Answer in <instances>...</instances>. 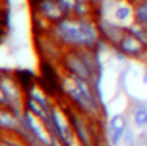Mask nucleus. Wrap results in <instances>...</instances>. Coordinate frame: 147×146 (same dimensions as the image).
<instances>
[{"label":"nucleus","mask_w":147,"mask_h":146,"mask_svg":"<svg viewBox=\"0 0 147 146\" xmlns=\"http://www.w3.org/2000/svg\"><path fill=\"white\" fill-rule=\"evenodd\" d=\"M62 94L67 102L74 106L79 113H82L90 121H96L100 117H108V106L101 103L95 87L90 81L63 73L62 75Z\"/></svg>","instance_id":"1"},{"label":"nucleus","mask_w":147,"mask_h":146,"mask_svg":"<svg viewBox=\"0 0 147 146\" xmlns=\"http://www.w3.org/2000/svg\"><path fill=\"white\" fill-rule=\"evenodd\" d=\"M51 37L60 44L63 49H81V32L78 18H62L51 27Z\"/></svg>","instance_id":"3"},{"label":"nucleus","mask_w":147,"mask_h":146,"mask_svg":"<svg viewBox=\"0 0 147 146\" xmlns=\"http://www.w3.org/2000/svg\"><path fill=\"white\" fill-rule=\"evenodd\" d=\"M90 2H92V3H93V6H95V8H96V6H98L100 3L103 2V0H90Z\"/></svg>","instance_id":"21"},{"label":"nucleus","mask_w":147,"mask_h":146,"mask_svg":"<svg viewBox=\"0 0 147 146\" xmlns=\"http://www.w3.org/2000/svg\"><path fill=\"white\" fill-rule=\"evenodd\" d=\"M141 81H142V84H144V86H147V65L144 67V70H142V76H141Z\"/></svg>","instance_id":"19"},{"label":"nucleus","mask_w":147,"mask_h":146,"mask_svg":"<svg viewBox=\"0 0 147 146\" xmlns=\"http://www.w3.org/2000/svg\"><path fill=\"white\" fill-rule=\"evenodd\" d=\"M14 76H16V79L19 81V84L22 86L24 92H27L33 84H36V78H38V76H35L30 70H27V68L14 70Z\"/></svg>","instance_id":"13"},{"label":"nucleus","mask_w":147,"mask_h":146,"mask_svg":"<svg viewBox=\"0 0 147 146\" xmlns=\"http://www.w3.org/2000/svg\"><path fill=\"white\" fill-rule=\"evenodd\" d=\"M74 5H76V0H59V6L63 18H71L74 14Z\"/></svg>","instance_id":"16"},{"label":"nucleus","mask_w":147,"mask_h":146,"mask_svg":"<svg viewBox=\"0 0 147 146\" xmlns=\"http://www.w3.org/2000/svg\"><path fill=\"white\" fill-rule=\"evenodd\" d=\"M111 19L120 25H130L134 21V3L130 0H120L111 14Z\"/></svg>","instance_id":"9"},{"label":"nucleus","mask_w":147,"mask_h":146,"mask_svg":"<svg viewBox=\"0 0 147 146\" xmlns=\"http://www.w3.org/2000/svg\"><path fill=\"white\" fill-rule=\"evenodd\" d=\"M96 19V24H98L100 33H101V38L109 43L112 48L117 46L119 41L122 40L125 33H127V27L125 25L117 24L115 21H112L111 18H105V16H98Z\"/></svg>","instance_id":"5"},{"label":"nucleus","mask_w":147,"mask_h":146,"mask_svg":"<svg viewBox=\"0 0 147 146\" xmlns=\"http://www.w3.org/2000/svg\"><path fill=\"white\" fill-rule=\"evenodd\" d=\"M131 3H138V2H142V0H130Z\"/></svg>","instance_id":"22"},{"label":"nucleus","mask_w":147,"mask_h":146,"mask_svg":"<svg viewBox=\"0 0 147 146\" xmlns=\"http://www.w3.org/2000/svg\"><path fill=\"white\" fill-rule=\"evenodd\" d=\"M128 130V119L123 113H115L108 119V127H106V140L109 146H119L122 145L125 133Z\"/></svg>","instance_id":"6"},{"label":"nucleus","mask_w":147,"mask_h":146,"mask_svg":"<svg viewBox=\"0 0 147 146\" xmlns=\"http://www.w3.org/2000/svg\"><path fill=\"white\" fill-rule=\"evenodd\" d=\"M115 48H117L119 51H122L128 59H133V60H142L144 54H146V51H147V48L144 46L134 35L128 33V32L122 37V40L119 41V44Z\"/></svg>","instance_id":"7"},{"label":"nucleus","mask_w":147,"mask_h":146,"mask_svg":"<svg viewBox=\"0 0 147 146\" xmlns=\"http://www.w3.org/2000/svg\"><path fill=\"white\" fill-rule=\"evenodd\" d=\"M18 129H19V119H18V116L10 108L0 106V132L16 135Z\"/></svg>","instance_id":"10"},{"label":"nucleus","mask_w":147,"mask_h":146,"mask_svg":"<svg viewBox=\"0 0 147 146\" xmlns=\"http://www.w3.org/2000/svg\"><path fill=\"white\" fill-rule=\"evenodd\" d=\"M0 87L5 94L7 98V105L5 106L10 108L18 117L26 111L24 102H26V92H24L22 86L14 76V72L2 68L0 70Z\"/></svg>","instance_id":"2"},{"label":"nucleus","mask_w":147,"mask_h":146,"mask_svg":"<svg viewBox=\"0 0 147 146\" xmlns=\"http://www.w3.org/2000/svg\"><path fill=\"white\" fill-rule=\"evenodd\" d=\"M127 32L131 35H134V37L147 48V25H142V24H139V22L133 21L130 25H127Z\"/></svg>","instance_id":"14"},{"label":"nucleus","mask_w":147,"mask_h":146,"mask_svg":"<svg viewBox=\"0 0 147 146\" xmlns=\"http://www.w3.org/2000/svg\"><path fill=\"white\" fill-rule=\"evenodd\" d=\"M74 18H95V6L90 0H76Z\"/></svg>","instance_id":"12"},{"label":"nucleus","mask_w":147,"mask_h":146,"mask_svg":"<svg viewBox=\"0 0 147 146\" xmlns=\"http://www.w3.org/2000/svg\"><path fill=\"white\" fill-rule=\"evenodd\" d=\"M5 105H7V98H5V94L0 87V106H5Z\"/></svg>","instance_id":"20"},{"label":"nucleus","mask_w":147,"mask_h":146,"mask_svg":"<svg viewBox=\"0 0 147 146\" xmlns=\"http://www.w3.org/2000/svg\"><path fill=\"white\" fill-rule=\"evenodd\" d=\"M122 146H139V140H138L134 130L130 129V127H128V130H127V133H125L123 140H122Z\"/></svg>","instance_id":"17"},{"label":"nucleus","mask_w":147,"mask_h":146,"mask_svg":"<svg viewBox=\"0 0 147 146\" xmlns=\"http://www.w3.org/2000/svg\"><path fill=\"white\" fill-rule=\"evenodd\" d=\"M134 21L147 25V0L134 3Z\"/></svg>","instance_id":"15"},{"label":"nucleus","mask_w":147,"mask_h":146,"mask_svg":"<svg viewBox=\"0 0 147 146\" xmlns=\"http://www.w3.org/2000/svg\"><path fill=\"white\" fill-rule=\"evenodd\" d=\"M59 63H60L63 73H67V75L73 76V78L92 81L90 68L86 63V60H84L79 49H65L60 60H59Z\"/></svg>","instance_id":"4"},{"label":"nucleus","mask_w":147,"mask_h":146,"mask_svg":"<svg viewBox=\"0 0 147 146\" xmlns=\"http://www.w3.org/2000/svg\"><path fill=\"white\" fill-rule=\"evenodd\" d=\"M49 146H65V145H63V143H62L59 138H55V136H51V141H49Z\"/></svg>","instance_id":"18"},{"label":"nucleus","mask_w":147,"mask_h":146,"mask_svg":"<svg viewBox=\"0 0 147 146\" xmlns=\"http://www.w3.org/2000/svg\"><path fill=\"white\" fill-rule=\"evenodd\" d=\"M133 124L139 130H147V103L142 100H134L131 105Z\"/></svg>","instance_id":"11"},{"label":"nucleus","mask_w":147,"mask_h":146,"mask_svg":"<svg viewBox=\"0 0 147 146\" xmlns=\"http://www.w3.org/2000/svg\"><path fill=\"white\" fill-rule=\"evenodd\" d=\"M35 11L41 14L45 19H48L51 24H55L63 18L60 6H59V0H36Z\"/></svg>","instance_id":"8"}]
</instances>
